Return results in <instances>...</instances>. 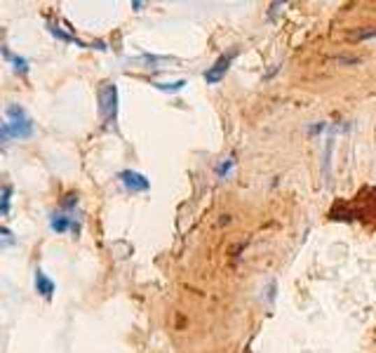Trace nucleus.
I'll list each match as a JSON object with an SVG mask.
<instances>
[{
  "label": "nucleus",
  "instance_id": "1",
  "mask_svg": "<svg viewBox=\"0 0 376 353\" xmlns=\"http://www.w3.org/2000/svg\"><path fill=\"white\" fill-rule=\"evenodd\" d=\"M8 137L12 139H29L34 134V120L29 118L24 106L12 104L8 108Z\"/></svg>",
  "mask_w": 376,
  "mask_h": 353
},
{
  "label": "nucleus",
  "instance_id": "6",
  "mask_svg": "<svg viewBox=\"0 0 376 353\" xmlns=\"http://www.w3.org/2000/svg\"><path fill=\"white\" fill-rule=\"evenodd\" d=\"M34 282H36V290L41 292L45 299H50L52 294H55V290H57L55 280L48 278V275H45V273L41 271V268H38V271H36V278H34Z\"/></svg>",
  "mask_w": 376,
  "mask_h": 353
},
{
  "label": "nucleus",
  "instance_id": "9",
  "mask_svg": "<svg viewBox=\"0 0 376 353\" xmlns=\"http://www.w3.org/2000/svg\"><path fill=\"white\" fill-rule=\"evenodd\" d=\"M186 80H177V82H155V87L163 89V92H179V89H184Z\"/></svg>",
  "mask_w": 376,
  "mask_h": 353
},
{
  "label": "nucleus",
  "instance_id": "3",
  "mask_svg": "<svg viewBox=\"0 0 376 353\" xmlns=\"http://www.w3.org/2000/svg\"><path fill=\"white\" fill-rule=\"evenodd\" d=\"M236 57H238V52H226V55L219 57V59L214 62V66L210 71H205V80L210 82V85H217V82H222L224 75H226V71L231 69V64H233Z\"/></svg>",
  "mask_w": 376,
  "mask_h": 353
},
{
  "label": "nucleus",
  "instance_id": "7",
  "mask_svg": "<svg viewBox=\"0 0 376 353\" xmlns=\"http://www.w3.org/2000/svg\"><path fill=\"white\" fill-rule=\"evenodd\" d=\"M12 245H17V238H15V233H12L10 229L0 226V250H5V247H12Z\"/></svg>",
  "mask_w": 376,
  "mask_h": 353
},
{
  "label": "nucleus",
  "instance_id": "4",
  "mask_svg": "<svg viewBox=\"0 0 376 353\" xmlns=\"http://www.w3.org/2000/svg\"><path fill=\"white\" fill-rule=\"evenodd\" d=\"M120 184L125 186L127 191H132V194H144V191L151 189V182L144 177V175H139V172H134V170H122L120 175Z\"/></svg>",
  "mask_w": 376,
  "mask_h": 353
},
{
  "label": "nucleus",
  "instance_id": "11",
  "mask_svg": "<svg viewBox=\"0 0 376 353\" xmlns=\"http://www.w3.org/2000/svg\"><path fill=\"white\" fill-rule=\"evenodd\" d=\"M50 34H52V36H57V38H59V41H64V43H78L73 36L64 34V31H62L59 27H55V24H50Z\"/></svg>",
  "mask_w": 376,
  "mask_h": 353
},
{
  "label": "nucleus",
  "instance_id": "2",
  "mask_svg": "<svg viewBox=\"0 0 376 353\" xmlns=\"http://www.w3.org/2000/svg\"><path fill=\"white\" fill-rule=\"evenodd\" d=\"M99 113L106 123H115V118H118V87H115V82H103L101 85Z\"/></svg>",
  "mask_w": 376,
  "mask_h": 353
},
{
  "label": "nucleus",
  "instance_id": "14",
  "mask_svg": "<svg viewBox=\"0 0 376 353\" xmlns=\"http://www.w3.org/2000/svg\"><path fill=\"white\" fill-rule=\"evenodd\" d=\"M5 134H8V127H3V125H0V141H3Z\"/></svg>",
  "mask_w": 376,
  "mask_h": 353
},
{
  "label": "nucleus",
  "instance_id": "10",
  "mask_svg": "<svg viewBox=\"0 0 376 353\" xmlns=\"http://www.w3.org/2000/svg\"><path fill=\"white\" fill-rule=\"evenodd\" d=\"M5 55H8V59L15 64V69L17 71H22V73H29V62L24 59V57H15V55H10L8 50H5Z\"/></svg>",
  "mask_w": 376,
  "mask_h": 353
},
{
  "label": "nucleus",
  "instance_id": "12",
  "mask_svg": "<svg viewBox=\"0 0 376 353\" xmlns=\"http://www.w3.org/2000/svg\"><path fill=\"white\" fill-rule=\"evenodd\" d=\"M233 165H236V158H233V156H231V158H226V160H224V165H219V168H217V175H219V177H226V175H229V170L233 168Z\"/></svg>",
  "mask_w": 376,
  "mask_h": 353
},
{
  "label": "nucleus",
  "instance_id": "5",
  "mask_svg": "<svg viewBox=\"0 0 376 353\" xmlns=\"http://www.w3.org/2000/svg\"><path fill=\"white\" fill-rule=\"evenodd\" d=\"M50 229L55 231V233H66V231L78 233L80 224H78L68 212H55V215H50Z\"/></svg>",
  "mask_w": 376,
  "mask_h": 353
},
{
  "label": "nucleus",
  "instance_id": "13",
  "mask_svg": "<svg viewBox=\"0 0 376 353\" xmlns=\"http://www.w3.org/2000/svg\"><path fill=\"white\" fill-rule=\"evenodd\" d=\"M360 41H369V38H376V29L374 31H362V34H358Z\"/></svg>",
  "mask_w": 376,
  "mask_h": 353
},
{
  "label": "nucleus",
  "instance_id": "8",
  "mask_svg": "<svg viewBox=\"0 0 376 353\" xmlns=\"http://www.w3.org/2000/svg\"><path fill=\"white\" fill-rule=\"evenodd\" d=\"M10 203H12V186L8 184L0 194V215H8L10 212Z\"/></svg>",
  "mask_w": 376,
  "mask_h": 353
}]
</instances>
